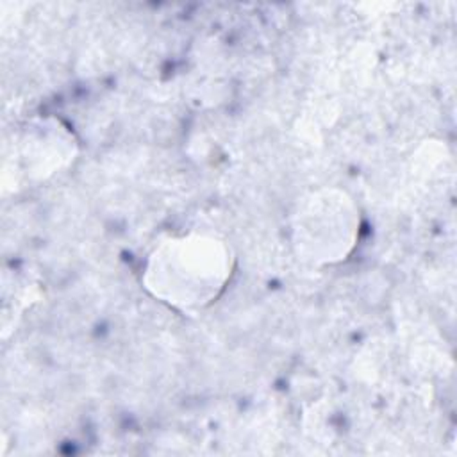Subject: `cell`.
<instances>
[{
    "label": "cell",
    "mask_w": 457,
    "mask_h": 457,
    "mask_svg": "<svg viewBox=\"0 0 457 457\" xmlns=\"http://www.w3.org/2000/svg\"><path fill=\"white\" fill-rule=\"evenodd\" d=\"M236 273L232 245L211 232L175 234L148 252L141 284L168 309L198 316L227 291Z\"/></svg>",
    "instance_id": "obj_1"
},
{
    "label": "cell",
    "mask_w": 457,
    "mask_h": 457,
    "mask_svg": "<svg viewBox=\"0 0 457 457\" xmlns=\"http://www.w3.org/2000/svg\"><path fill=\"white\" fill-rule=\"evenodd\" d=\"M361 227L355 200L341 187L321 186L296 200L289 216V243L305 264L337 266L357 248Z\"/></svg>",
    "instance_id": "obj_2"
}]
</instances>
